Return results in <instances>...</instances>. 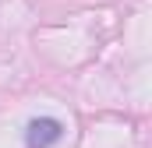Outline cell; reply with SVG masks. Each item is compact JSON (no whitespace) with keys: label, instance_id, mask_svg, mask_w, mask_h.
Listing matches in <instances>:
<instances>
[{"label":"cell","instance_id":"obj_1","mask_svg":"<svg viewBox=\"0 0 152 148\" xmlns=\"http://www.w3.org/2000/svg\"><path fill=\"white\" fill-rule=\"evenodd\" d=\"M53 141H60V123L42 116V120H32L28 123V148H50Z\"/></svg>","mask_w":152,"mask_h":148}]
</instances>
